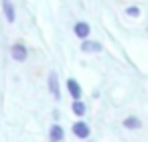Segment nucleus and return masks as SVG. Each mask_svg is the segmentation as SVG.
Returning a JSON list of instances; mask_svg holds the SVG:
<instances>
[{
	"instance_id": "1",
	"label": "nucleus",
	"mask_w": 148,
	"mask_h": 142,
	"mask_svg": "<svg viewBox=\"0 0 148 142\" xmlns=\"http://www.w3.org/2000/svg\"><path fill=\"white\" fill-rule=\"evenodd\" d=\"M71 132H73L75 138H79V140H87L89 134H91V128L87 126V122L77 120V122H73V126H71Z\"/></svg>"
},
{
	"instance_id": "2",
	"label": "nucleus",
	"mask_w": 148,
	"mask_h": 142,
	"mask_svg": "<svg viewBox=\"0 0 148 142\" xmlns=\"http://www.w3.org/2000/svg\"><path fill=\"white\" fill-rule=\"evenodd\" d=\"M10 55H12V59H14V61L25 63V61H27V57H29V49H27V45H25V43H14V45L10 47Z\"/></svg>"
},
{
	"instance_id": "3",
	"label": "nucleus",
	"mask_w": 148,
	"mask_h": 142,
	"mask_svg": "<svg viewBox=\"0 0 148 142\" xmlns=\"http://www.w3.org/2000/svg\"><path fill=\"white\" fill-rule=\"evenodd\" d=\"M47 85H49L51 95H53L55 99H59V97H61V89H59V75H57L55 71L49 73V77H47Z\"/></svg>"
},
{
	"instance_id": "4",
	"label": "nucleus",
	"mask_w": 148,
	"mask_h": 142,
	"mask_svg": "<svg viewBox=\"0 0 148 142\" xmlns=\"http://www.w3.org/2000/svg\"><path fill=\"white\" fill-rule=\"evenodd\" d=\"M73 33L81 39V41H85V39H89V35H91V27H89V23H85V21H79V23H75V27H73Z\"/></svg>"
},
{
	"instance_id": "5",
	"label": "nucleus",
	"mask_w": 148,
	"mask_h": 142,
	"mask_svg": "<svg viewBox=\"0 0 148 142\" xmlns=\"http://www.w3.org/2000/svg\"><path fill=\"white\" fill-rule=\"evenodd\" d=\"M2 12H4V19L8 25H14L16 21V10H14V4L10 0H2Z\"/></svg>"
},
{
	"instance_id": "6",
	"label": "nucleus",
	"mask_w": 148,
	"mask_h": 142,
	"mask_svg": "<svg viewBox=\"0 0 148 142\" xmlns=\"http://www.w3.org/2000/svg\"><path fill=\"white\" fill-rule=\"evenodd\" d=\"M65 140V130L61 124H53L49 128V142H63Z\"/></svg>"
},
{
	"instance_id": "7",
	"label": "nucleus",
	"mask_w": 148,
	"mask_h": 142,
	"mask_svg": "<svg viewBox=\"0 0 148 142\" xmlns=\"http://www.w3.org/2000/svg\"><path fill=\"white\" fill-rule=\"evenodd\" d=\"M67 91H69V95L73 97V99H81V93H83V89H81V83L77 81V79H67Z\"/></svg>"
},
{
	"instance_id": "8",
	"label": "nucleus",
	"mask_w": 148,
	"mask_h": 142,
	"mask_svg": "<svg viewBox=\"0 0 148 142\" xmlns=\"http://www.w3.org/2000/svg\"><path fill=\"white\" fill-rule=\"evenodd\" d=\"M81 51H83V53H99V51H101V43H99V41H89V39H85V41H81Z\"/></svg>"
},
{
	"instance_id": "9",
	"label": "nucleus",
	"mask_w": 148,
	"mask_h": 142,
	"mask_svg": "<svg viewBox=\"0 0 148 142\" xmlns=\"http://www.w3.org/2000/svg\"><path fill=\"white\" fill-rule=\"evenodd\" d=\"M122 124H124L126 130H140L142 128V120L138 116H128V118H124Z\"/></svg>"
},
{
	"instance_id": "10",
	"label": "nucleus",
	"mask_w": 148,
	"mask_h": 142,
	"mask_svg": "<svg viewBox=\"0 0 148 142\" xmlns=\"http://www.w3.org/2000/svg\"><path fill=\"white\" fill-rule=\"evenodd\" d=\"M71 110H73V114H75L77 118H83V116H85V112H87V108H85V104H83L81 99H73Z\"/></svg>"
},
{
	"instance_id": "11",
	"label": "nucleus",
	"mask_w": 148,
	"mask_h": 142,
	"mask_svg": "<svg viewBox=\"0 0 148 142\" xmlns=\"http://www.w3.org/2000/svg\"><path fill=\"white\" fill-rule=\"evenodd\" d=\"M126 14H128L130 19H138V16H140V8H138V6H128V8H126Z\"/></svg>"
}]
</instances>
